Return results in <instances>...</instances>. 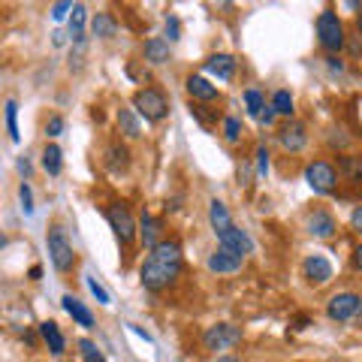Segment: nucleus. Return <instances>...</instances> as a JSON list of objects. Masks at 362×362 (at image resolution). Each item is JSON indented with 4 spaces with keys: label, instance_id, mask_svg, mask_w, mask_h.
<instances>
[{
    "label": "nucleus",
    "instance_id": "obj_19",
    "mask_svg": "<svg viewBox=\"0 0 362 362\" xmlns=\"http://www.w3.org/2000/svg\"><path fill=\"white\" fill-rule=\"evenodd\" d=\"M142 54H145V61L154 64V66L166 64V61H169V40H163V37H151V40H145Z\"/></svg>",
    "mask_w": 362,
    "mask_h": 362
},
{
    "label": "nucleus",
    "instance_id": "obj_28",
    "mask_svg": "<svg viewBox=\"0 0 362 362\" xmlns=\"http://www.w3.org/2000/svg\"><path fill=\"white\" fill-rule=\"evenodd\" d=\"M245 106H247V115H254L259 121V115H263V109H266V97L259 94L257 88H247L245 90Z\"/></svg>",
    "mask_w": 362,
    "mask_h": 362
},
{
    "label": "nucleus",
    "instance_id": "obj_3",
    "mask_svg": "<svg viewBox=\"0 0 362 362\" xmlns=\"http://www.w3.org/2000/svg\"><path fill=\"white\" fill-rule=\"evenodd\" d=\"M133 109L148 124H160L169 115V100L160 88H139L133 94Z\"/></svg>",
    "mask_w": 362,
    "mask_h": 362
},
{
    "label": "nucleus",
    "instance_id": "obj_32",
    "mask_svg": "<svg viewBox=\"0 0 362 362\" xmlns=\"http://www.w3.org/2000/svg\"><path fill=\"white\" fill-rule=\"evenodd\" d=\"M18 199H21V211L30 218V214H33V190H30L28 181H21V185H18Z\"/></svg>",
    "mask_w": 362,
    "mask_h": 362
},
{
    "label": "nucleus",
    "instance_id": "obj_34",
    "mask_svg": "<svg viewBox=\"0 0 362 362\" xmlns=\"http://www.w3.org/2000/svg\"><path fill=\"white\" fill-rule=\"evenodd\" d=\"M64 127H66L64 115H52L49 121H45V136H49V139H54V136H61V133H64Z\"/></svg>",
    "mask_w": 362,
    "mask_h": 362
},
{
    "label": "nucleus",
    "instance_id": "obj_42",
    "mask_svg": "<svg viewBox=\"0 0 362 362\" xmlns=\"http://www.w3.org/2000/svg\"><path fill=\"white\" fill-rule=\"evenodd\" d=\"M18 173H21V175H25V181L30 178V173H33V166H30V160H28V157H21V160H18Z\"/></svg>",
    "mask_w": 362,
    "mask_h": 362
},
{
    "label": "nucleus",
    "instance_id": "obj_11",
    "mask_svg": "<svg viewBox=\"0 0 362 362\" xmlns=\"http://www.w3.org/2000/svg\"><path fill=\"white\" fill-rule=\"evenodd\" d=\"M218 247H223V251H230L235 257H247V254H254V239L247 235L242 226H230V230H223L218 235Z\"/></svg>",
    "mask_w": 362,
    "mask_h": 362
},
{
    "label": "nucleus",
    "instance_id": "obj_26",
    "mask_svg": "<svg viewBox=\"0 0 362 362\" xmlns=\"http://www.w3.org/2000/svg\"><path fill=\"white\" fill-rule=\"evenodd\" d=\"M293 106H296V103H293V94H290V90L281 88V90H275V94H272V109H275L281 118H293V112H296Z\"/></svg>",
    "mask_w": 362,
    "mask_h": 362
},
{
    "label": "nucleus",
    "instance_id": "obj_45",
    "mask_svg": "<svg viewBox=\"0 0 362 362\" xmlns=\"http://www.w3.org/2000/svg\"><path fill=\"white\" fill-rule=\"evenodd\" d=\"M350 6H356V9H359V16H356V28H359V37H362V6H359V4H350Z\"/></svg>",
    "mask_w": 362,
    "mask_h": 362
},
{
    "label": "nucleus",
    "instance_id": "obj_2",
    "mask_svg": "<svg viewBox=\"0 0 362 362\" xmlns=\"http://www.w3.org/2000/svg\"><path fill=\"white\" fill-rule=\"evenodd\" d=\"M314 30H317V42H320V49L326 54H338L344 49L347 30L341 25V18H338V13H332V9H323V13L317 16Z\"/></svg>",
    "mask_w": 362,
    "mask_h": 362
},
{
    "label": "nucleus",
    "instance_id": "obj_9",
    "mask_svg": "<svg viewBox=\"0 0 362 362\" xmlns=\"http://www.w3.org/2000/svg\"><path fill=\"white\" fill-rule=\"evenodd\" d=\"M278 142H281V148H284V151L299 154L305 145H308V127H305L302 121L290 118L287 124H281V127H278Z\"/></svg>",
    "mask_w": 362,
    "mask_h": 362
},
{
    "label": "nucleus",
    "instance_id": "obj_27",
    "mask_svg": "<svg viewBox=\"0 0 362 362\" xmlns=\"http://www.w3.org/2000/svg\"><path fill=\"white\" fill-rule=\"evenodd\" d=\"M4 109H6V133H9V139L18 142L21 139V133H18V103L9 97L4 103Z\"/></svg>",
    "mask_w": 362,
    "mask_h": 362
},
{
    "label": "nucleus",
    "instance_id": "obj_8",
    "mask_svg": "<svg viewBox=\"0 0 362 362\" xmlns=\"http://www.w3.org/2000/svg\"><path fill=\"white\" fill-rule=\"evenodd\" d=\"M242 341V329L233 323H214L209 326L206 332H202V347L209 350V354H218V350H230Z\"/></svg>",
    "mask_w": 362,
    "mask_h": 362
},
{
    "label": "nucleus",
    "instance_id": "obj_41",
    "mask_svg": "<svg viewBox=\"0 0 362 362\" xmlns=\"http://www.w3.org/2000/svg\"><path fill=\"white\" fill-rule=\"evenodd\" d=\"M350 226H354V230L362 235V206H356L354 211H350Z\"/></svg>",
    "mask_w": 362,
    "mask_h": 362
},
{
    "label": "nucleus",
    "instance_id": "obj_20",
    "mask_svg": "<svg viewBox=\"0 0 362 362\" xmlns=\"http://www.w3.org/2000/svg\"><path fill=\"white\" fill-rule=\"evenodd\" d=\"M40 335H42V341L49 344V350L54 356H61L64 350H66V341H64V332H61V326L54 323V320H45L40 323Z\"/></svg>",
    "mask_w": 362,
    "mask_h": 362
},
{
    "label": "nucleus",
    "instance_id": "obj_38",
    "mask_svg": "<svg viewBox=\"0 0 362 362\" xmlns=\"http://www.w3.org/2000/svg\"><path fill=\"white\" fill-rule=\"evenodd\" d=\"M73 6H76V4H66V0H64V4H54V6H52V18H54V21H64L66 13H73Z\"/></svg>",
    "mask_w": 362,
    "mask_h": 362
},
{
    "label": "nucleus",
    "instance_id": "obj_30",
    "mask_svg": "<svg viewBox=\"0 0 362 362\" xmlns=\"http://www.w3.org/2000/svg\"><path fill=\"white\" fill-rule=\"evenodd\" d=\"M338 163H341V173H344L350 181H362V157H350V154H344Z\"/></svg>",
    "mask_w": 362,
    "mask_h": 362
},
{
    "label": "nucleus",
    "instance_id": "obj_39",
    "mask_svg": "<svg viewBox=\"0 0 362 362\" xmlns=\"http://www.w3.org/2000/svg\"><path fill=\"white\" fill-rule=\"evenodd\" d=\"M275 118H278V112L272 109V103L263 109V115H259V124H263V127H275Z\"/></svg>",
    "mask_w": 362,
    "mask_h": 362
},
{
    "label": "nucleus",
    "instance_id": "obj_31",
    "mask_svg": "<svg viewBox=\"0 0 362 362\" xmlns=\"http://www.w3.org/2000/svg\"><path fill=\"white\" fill-rule=\"evenodd\" d=\"M78 354H82L85 362H106V356L100 354V347L90 338H78Z\"/></svg>",
    "mask_w": 362,
    "mask_h": 362
},
{
    "label": "nucleus",
    "instance_id": "obj_12",
    "mask_svg": "<svg viewBox=\"0 0 362 362\" xmlns=\"http://www.w3.org/2000/svg\"><path fill=\"white\" fill-rule=\"evenodd\" d=\"M305 230H308L314 239H332L338 233V221L329 209H314L308 214V221H305Z\"/></svg>",
    "mask_w": 362,
    "mask_h": 362
},
{
    "label": "nucleus",
    "instance_id": "obj_6",
    "mask_svg": "<svg viewBox=\"0 0 362 362\" xmlns=\"http://www.w3.org/2000/svg\"><path fill=\"white\" fill-rule=\"evenodd\" d=\"M305 181H308V187L317 197H326L338 187V169L329 160H311L305 166Z\"/></svg>",
    "mask_w": 362,
    "mask_h": 362
},
{
    "label": "nucleus",
    "instance_id": "obj_1",
    "mask_svg": "<svg viewBox=\"0 0 362 362\" xmlns=\"http://www.w3.org/2000/svg\"><path fill=\"white\" fill-rule=\"evenodd\" d=\"M181 269H185V251H181L178 239H163L160 245L148 251L145 263L139 269V284L148 293H163L178 281Z\"/></svg>",
    "mask_w": 362,
    "mask_h": 362
},
{
    "label": "nucleus",
    "instance_id": "obj_43",
    "mask_svg": "<svg viewBox=\"0 0 362 362\" xmlns=\"http://www.w3.org/2000/svg\"><path fill=\"white\" fill-rule=\"evenodd\" d=\"M354 266H356V269L362 272V245H359L356 251H354Z\"/></svg>",
    "mask_w": 362,
    "mask_h": 362
},
{
    "label": "nucleus",
    "instance_id": "obj_48",
    "mask_svg": "<svg viewBox=\"0 0 362 362\" xmlns=\"http://www.w3.org/2000/svg\"><path fill=\"white\" fill-rule=\"evenodd\" d=\"M52 37H54V45H64V33H61V30H54Z\"/></svg>",
    "mask_w": 362,
    "mask_h": 362
},
{
    "label": "nucleus",
    "instance_id": "obj_37",
    "mask_svg": "<svg viewBox=\"0 0 362 362\" xmlns=\"http://www.w3.org/2000/svg\"><path fill=\"white\" fill-rule=\"evenodd\" d=\"M347 52L350 54H354V58H362V37H359V33H347Z\"/></svg>",
    "mask_w": 362,
    "mask_h": 362
},
{
    "label": "nucleus",
    "instance_id": "obj_46",
    "mask_svg": "<svg viewBox=\"0 0 362 362\" xmlns=\"http://www.w3.org/2000/svg\"><path fill=\"white\" fill-rule=\"evenodd\" d=\"M305 326H308V317H305V314L296 317V329H305Z\"/></svg>",
    "mask_w": 362,
    "mask_h": 362
},
{
    "label": "nucleus",
    "instance_id": "obj_13",
    "mask_svg": "<svg viewBox=\"0 0 362 362\" xmlns=\"http://www.w3.org/2000/svg\"><path fill=\"white\" fill-rule=\"evenodd\" d=\"M209 272H214V275H235V272H242L245 266V257H235L230 251H223V247H218L214 254H209Z\"/></svg>",
    "mask_w": 362,
    "mask_h": 362
},
{
    "label": "nucleus",
    "instance_id": "obj_47",
    "mask_svg": "<svg viewBox=\"0 0 362 362\" xmlns=\"http://www.w3.org/2000/svg\"><path fill=\"white\" fill-rule=\"evenodd\" d=\"M218 362H242V359H235V356H230V354H221Z\"/></svg>",
    "mask_w": 362,
    "mask_h": 362
},
{
    "label": "nucleus",
    "instance_id": "obj_35",
    "mask_svg": "<svg viewBox=\"0 0 362 362\" xmlns=\"http://www.w3.org/2000/svg\"><path fill=\"white\" fill-rule=\"evenodd\" d=\"M88 290L90 293H94V299L100 302V305H109L112 299H109V293H106V287L103 284H100V281L97 278H88Z\"/></svg>",
    "mask_w": 362,
    "mask_h": 362
},
{
    "label": "nucleus",
    "instance_id": "obj_29",
    "mask_svg": "<svg viewBox=\"0 0 362 362\" xmlns=\"http://www.w3.org/2000/svg\"><path fill=\"white\" fill-rule=\"evenodd\" d=\"M242 136H245V127H242V121L239 118H223V139L235 145V142H242Z\"/></svg>",
    "mask_w": 362,
    "mask_h": 362
},
{
    "label": "nucleus",
    "instance_id": "obj_24",
    "mask_svg": "<svg viewBox=\"0 0 362 362\" xmlns=\"http://www.w3.org/2000/svg\"><path fill=\"white\" fill-rule=\"evenodd\" d=\"M85 21H88L85 4H76V6H73V16H70V40H73L76 45L85 42Z\"/></svg>",
    "mask_w": 362,
    "mask_h": 362
},
{
    "label": "nucleus",
    "instance_id": "obj_18",
    "mask_svg": "<svg viewBox=\"0 0 362 362\" xmlns=\"http://www.w3.org/2000/svg\"><path fill=\"white\" fill-rule=\"evenodd\" d=\"M209 223H211L214 235H221L223 230H230V226H233V214H230V209H226V202H221V199L209 202Z\"/></svg>",
    "mask_w": 362,
    "mask_h": 362
},
{
    "label": "nucleus",
    "instance_id": "obj_17",
    "mask_svg": "<svg viewBox=\"0 0 362 362\" xmlns=\"http://www.w3.org/2000/svg\"><path fill=\"white\" fill-rule=\"evenodd\" d=\"M61 302H64V311L73 317L76 326H82V329H94V314H90V308H88L85 302H78L73 293H66Z\"/></svg>",
    "mask_w": 362,
    "mask_h": 362
},
{
    "label": "nucleus",
    "instance_id": "obj_49",
    "mask_svg": "<svg viewBox=\"0 0 362 362\" xmlns=\"http://www.w3.org/2000/svg\"><path fill=\"white\" fill-rule=\"evenodd\" d=\"M356 326H359V329H362V311L356 314Z\"/></svg>",
    "mask_w": 362,
    "mask_h": 362
},
{
    "label": "nucleus",
    "instance_id": "obj_10",
    "mask_svg": "<svg viewBox=\"0 0 362 362\" xmlns=\"http://www.w3.org/2000/svg\"><path fill=\"white\" fill-rule=\"evenodd\" d=\"M302 278L308 281V284H314V287L329 284V281H332V263H329V259H326L323 254L305 257V259H302Z\"/></svg>",
    "mask_w": 362,
    "mask_h": 362
},
{
    "label": "nucleus",
    "instance_id": "obj_23",
    "mask_svg": "<svg viewBox=\"0 0 362 362\" xmlns=\"http://www.w3.org/2000/svg\"><path fill=\"white\" fill-rule=\"evenodd\" d=\"M118 130L127 136V139H139V136H142V124H139L136 109H118Z\"/></svg>",
    "mask_w": 362,
    "mask_h": 362
},
{
    "label": "nucleus",
    "instance_id": "obj_16",
    "mask_svg": "<svg viewBox=\"0 0 362 362\" xmlns=\"http://www.w3.org/2000/svg\"><path fill=\"white\" fill-rule=\"evenodd\" d=\"M235 64H239V61H235L233 54H223L221 52V54H209L206 64H202V70L211 73V76H218L221 82H230V78L235 76Z\"/></svg>",
    "mask_w": 362,
    "mask_h": 362
},
{
    "label": "nucleus",
    "instance_id": "obj_33",
    "mask_svg": "<svg viewBox=\"0 0 362 362\" xmlns=\"http://www.w3.org/2000/svg\"><path fill=\"white\" fill-rule=\"evenodd\" d=\"M254 157H257V178H266L269 175V148L266 145H257Z\"/></svg>",
    "mask_w": 362,
    "mask_h": 362
},
{
    "label": "nucleus",
    "instance_id": "obj_25",
    "mask_svg": "<svg viewBox=\"0 0 362 362\" xmlns=\"http://www.w3.org/2000/svg\"><path fill=\"white\" fill-rule=\"evenodd\" d=\"M42 169L49 175H61V169H64V154H61V148L54 142H49L42 148Z\"/></svg>",
    "mask_w": 362,
    "mask_h": 362
},
{
    "label": "nucleus",
    "instance_id": "obj_36",
    "mask_svg": "<svg viewBox=\"0 0 362 362\" xmlns=\"http://www.w3.org/2000/svg\"><path fill=\"white\" fill-rule=\"evenodd\" d=\"M166 37H169V42H175L181 37V21L175 16H166Z\"/></svg>",
    "mask_w": 362,
    "mask_h": 362
},
{
    "label": "nucleus",
    "instance_id": "obj_22",
    "mask_svg": "<svg viewBox=\"0 0 362 362\" xmlns=\"http://www.w3.org/2000/svg\"><path fill=\"white\" fill-rule=\"evenodd\" d=\"M90 30H94L97 40H112L118 33V21L112 13H97L94 21H90Z\"/></svg>",
    "mask_w": 362,
    "mask_h": 362
},
{
    "label": "nucleus",
    "instance_id": "obj_4",
    "mask_svg": "<svg viewBox=\"0 0 362 362\" xmlns=\"http://www.w3.org/2000/svg\"><path fill=\"white\" fill-rule=\"evenodd\" d=\"M45 247H49L52 266L58 269L61 275L73 272V266H76V251H73V245H70V239H66V233H64L61 223H52V226H49V235H45Z\"/></svg>",
    "mask_w": 362,
    "mask_h": 362
},
{
    "label": "nucleus",
    "instance_id": "obj_5",
    "mask_svg": "<svg viewBox=\"0 0 362 362\" xmlns=\"http://www.w3.org/2000/svg\"><path fill=\"white\" fill-rule=\"evenodd\" d=\"M106 221L112 226V233H115V239L121 247H130L133 239L139 235V223L133 221V214L130 209L124 206V202H112V206L106 209Z\"/></svg>",
    "mask_w": 362,
    "mask_h": 362
},
{
    "label": "nucleus",
    "instance_id": "obj_7",
    "mask_svg": "<svg viewBox=\"0 0 362 362\" xmlns=\"http://www.w3.org/2000/svg\"><path fill=\"white\" fill-rule=\"evenodd\" d=\"M362 311V296L354 290H344V293H335V296L326 302V317L332 323H350L356 320V314Z\"/></svg>",
    "mask_w": 362,
    "mask_h": 362
},
{
    "label": "nucleus",
    "instance_id": "obj_44",
    "mask_svg": "<svg viewBox=\"0 0 362 362\" xmlns=\"http://www.w3.org/2000/svg\"><path fill=\"white\" fill-rule=\"evenodd\" d=\"M40 278H42V269L33 266V269H30V281H40Z\"/></svg>",
    "mask_w": 362,
    "mask_h": 362
},
{
    "label": "nucleus",
    "instance_id": "obj_21",
    "mask_svg": "<svg viewBox=\"0 0 362 362\" xmlns=\"http://www.w3.org/2000/svg\"><path fill=\"white\" fill-rule=\"evenodd\" d=\"M130 166V151L124 142H112L106 148V169L109 173H121V169Z\"/></svg>",
    "mask_w": 362,
    "mask_h": 362
},
{
    "label": "nucleus",
    "instance_id": "obj_15",
    "mask_svg": "<svg viewBox=\"0 0 362 362\" xmlns=\"http://www.w3.org/2000/svg\"><path fill=\"white\" fill-rule=\"evenodd\" d=\"M185 88H187L190 100H197V103H214V100L221 97L218 94V85H211L206 76H187Z\"/></svg>",
    "mask_w": 362,
    "mask_h": 362
},
{
    "label": "nucleus",
    "instance_id": "obj_14",
    "mask_svg": "<svg viewBox=\"0 0 362 362\" xmlns=\"http://www.w3.org/2000/svg\"><path fill=\"white\" fill-rule=\"evenodd\" d=\"M139 239H142V245L148 247V251H154V247L163 242V221L154 218L151 211H142V218H139Z\"/></svg>",
    "mask_w": 362,
    "mask_h": 362
},
{
    "label": "nucleus",
    "instance_id": "obj_40",
    "mask_svg": "<svg viewBox=\"0 0 362 362\" xmlns=\"http://www.w3.org/2000/svg\"><path fill=\"white\" fill-rule=\"evenodd\" d=\"M326 66H329L332 73H344V61L338 58V54H326Z\"/></svg>",
    "mask_w": 362,
    "mask_h": 362
}]
</instances>
